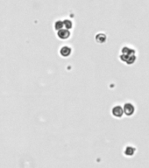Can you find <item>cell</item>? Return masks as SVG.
<instances>
[{
	"label": "cell",
	"instance_id": "cell-1",
	"mask_svg": "<svg viewBox=\"0 0 149 168\" xmlns=\"http://www.w3.org/2000/svg\"><path fill=\"white\" fill-rule=\"evenodd\" d=\"M123 109H124V113H125L126 116H133V113H134V111H135V108H134V106H133L132 104H130V103H126V104H125Z\"/></svg>",
	"mask_w": 149,
	"mask_h": 168
},
{
	"label": "cell",
	"instance_id": "cell-4",
	"mask_svg": "<svg viewBox=\"0 0 149 168\" xmlns=\"http://www.w3.org/2000/svg\"><path fill=\"white\" fill-rule=\"evenodd\" d=\"M71 53V48L68 47V46H64L61 48L60 50V54L62 56V57H68L70 55Z\"/></svg>",
	"mask_w": 149,
	"mask_h": 168
},
{
	"label": "cell",
	"instance_id": "cell-7",
	"mask_svg": "<svg viewBox=\"0 0 149 168\" xmlns=\"http://www.w3.org/2000/svg\"><path fill=\"white\" fill-rule=\"evenodd\" d=\"M121 52H122V53H124V54H135V51H134L133 49H132V48H130V47H123Z\"/></svg>",
	"mask_w": 149,
	"mask_h": 168
},
{
	"label": "cell",
	"instance_id": "cell-3",
	"mask_svg": "<svg viewBox=\"0 0 149 168\" xmlns=\"http://www.w3.org/2000/svg\"><path fill=\"white\" fill-rule=\"evenodd\" d=\"M112 115L115 117H122V116L125 114L124 113V109L121 106H115L112 110H111Z\"/></svg>",
	"mask_w": 149,
	"mask_h": 168
},
{
	"label": "cell",
	"instance_id": "cell-9",
	"mask_svg": "<svg viewBox=\"0 0 149 168\" xmlns=\"http://www.w3.org/2000/svg\"><path fill=\"white\" fill-rule=\"evenodd\" d=\"M135 61H136L135 54H131V55L128 57V59H127V61H125V63L128 65H132L135 62Z\"/></svg>",
	"mask_w": 149,
	"mask_h": 168
},
{
	"label": "cell",
	"instance_id": "cell-5",
	"mask_svg": "<svg viewBox=\"0 0 149 168\" xmlns=\"http://www.w3.org/2000/svg\"><path fill=\"white\" fill-rule=\"evenodd\" d=\"M135 152V149L132 146H127L125 150V154L126 156H133Z\"/></svg>",
	"mask_w": 149,
	"mask_h": 168
},
{
	"label": "cell",
	"instance_id": "cell-6",
	"mask_svg": "<svg viewBox=\"0 0 149 168\" xmlns=\"http://www.w3.org/2000/svg\"><path fill=\"white\" fill-rule=\"evenodd\" d=\"M96 40L98 43H104V42L106 40V36H105V34H104V33H98V34L96 36Z\"/></svg>",
	"mask_w": 149,
	"mask_h": 168
},
{
	"label": "cell",
	"instance_id": "cell-8",
	"mask_svg": "<svg viewBox=\"0 0 149 168\" xmlns=\"http://www.w3.org/2000/svg\"><path fill=\"white\" fill-rule=\"evenodd\" d=\"M63 26H64V24H63V21H62V20H57L54 23V29L56 31H59V30L62 29Z\"/></svg>",
	"mask_w": 149,
	"mask_h": 168
},
{
	"label": "cell",
	"instance_id": "cell-10",
	"mask_svg": "<svg viewBox=\"0 0 149 168\" xmlns=\"http://www.w3.org/2000/svg\"><path fill=\"white\" fill-rule=\"evenodd\" d=\"M63 24H64V27L66 28V29H71L72 28V26H73V23H72V21L71 20H69V19H65L64 21H63Z\"/></svg>",
	"mask_w": 149,
	"mask_h": 168
},
{
	"label": "cell",
	"instance_id": "cell-2",
	"mask_svg": "<svg viewBox=\"0 0 149 168\" xmlns=\"http://www.w3.org/2000/svg\"><path fill=\"white\" fill-rule=\"evenodd\" d=\"M57 36H58V38H60L61 39H67L70 37V32H69L68 29H66V28L63 29L62 28V29L58 31Z\"/></svg>",
	"mask_w": 149,
	"mask_h": 168
}]
</instances>
